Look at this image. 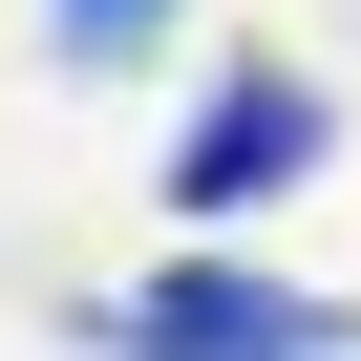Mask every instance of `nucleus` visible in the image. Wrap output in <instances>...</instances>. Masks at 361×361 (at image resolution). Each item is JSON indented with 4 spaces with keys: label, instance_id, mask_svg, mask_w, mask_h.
Segmentation results:
<instances>
[{
    "label": "nucleus",
    "instance_id": "nucleus-1",
    "mask_svg": "<svg viewBox=\"0 0 361 361\" xmlns=\"http://www.w3.org/2000/svg\"><path fill=\"white\" fill-rule=\"evenodd\" d=\"M319 149H340V106H319L298 64H234V85H213L192 128H170V213H276Z\"/></svg>",
    "mask_w": 361,
    "mask_h": 361
},
{
    "label": "nucleus",
    "instance_id": "nucleus-2",
    "mask_svg": "<svg viewBox=\"0 0 361 361\" xmlns=\"http://www.w3.org/2000/svg\"><path fill=\"white\" fill-rule=\"evenodd\" d=\"M106 340H128V361H340V319H319V298H276V276H234V255H170Z\"/></svg>",
    "mask_w": 361,
    "mask_h": 361
},
{
    "label": "nucleus",
    "instance_id": "nucleus-3",
    "mask_svg": "<svg viewBox=\"0 0 361 361\" xmlns=\"http://www.w3.org/2000/svg\"><path fill=\"white\" fill-rule=\"evenodd\" d=\"M149 22H170V0H43V43H64V64H128Z\"/></svg>",
    "mask_w": 361,
    "mask_h": 361
}]
</instances>
